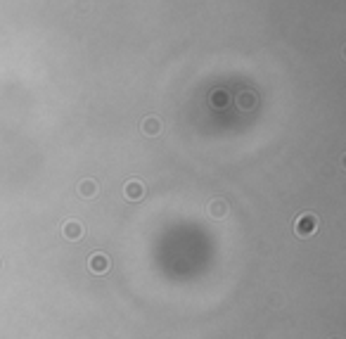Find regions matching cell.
Returning <instances> with one entry per match:
<instances>
[{
	"instance_id": "obj_1",
	"label": "cell",
	"mask_w": 346,
	"mask_h": 339,
	"mask_svg": "<svg viewBox=\"0 0 346 339\" xmlns=\"http://www.w3.org/2000/svg\"><path fill=\"white\" fill-rule=\"evenodd\" d=\"M315 230H318V216L315 214H301L294 221V233L299 235V237H311V235H315Z\"/></svg>"
},
{
	"instance_id": "obj_2",
	"label": "cell",
	"mask_w": 346,
	"mask_h": 339,
	"mask_svg": "<svg viewBox=\"0 0 346 339\" xmlns=\"http://www.w3.org/2000/svg\"><path fill=\"white\" fill-rule=\"evenodd\" d=\"M88 268L95 275H105V273H109V256L105 252H93L88 259Z\"/></svg>"
},
{
	"instance_id": "obj_3",
	"label": "cell",
	"mask_w": 346,
	"mask_h": 339,
	"mask_svg": "<svg viewBox=\"0 0 346 339\" xmlns=\"http://www.w3.org/2000/svg\"><path fill=\"white\" fill-rule=\"evenodd\" d=\"M62 235L69 242H76L86 235V228H83V223L81 221H64L62 223Z\"/></svg>"
},
{
	"instance_id": "obj_4",
	"label": "cell",
	"mask_w": 346,
	"mask_h": 339,
	"mask_svg": "<svg viewBox=\"0 0 346 339\" xmlns=\"http://www.w3.org/2000/svg\"><path fill=\"white\" fill-rule=\"evenodd\" d=\"M124 195L130 202H140V199L145 197V185H142L140 180H128L124 187Z\"/></svg>"
},
{
	"instance_id": "obj_5",
	"label": "cell",
	"mask_w": 346,
	"mask_h": 339,
	"mask_svg": "<svg viewBox=\"0 0 346 339\" xmlns=\"http://www.w3.org/2000/svg\"><path fill=\"white\" fill-rule=\"evenodd\" d=\"M79 195H81V197H86V199L95 197V195H98V183H95L93 178L81 180V183H79Z\"/></svg>"
},
{
	"instance_id": "obj_6",
	"label": "cell",
	"mask_w": 346,
	"mask_h": 339,
	"mask_svg": "<svg viewBox=\"0 0 346 339\" xmlns=\"http://www.w3.org/2000/svg\"><path fill=\"white\" fill-rule=\"evenodd\" d=\"M159 130H161V121L157 117H147L142 121V133L145 136H157Z\"/></svg>"
},
{
	"instance_id": "obj_7",
	"label": "cell",
	"mask_w": 346,
	"mask_h": 339,
	"mask_svg": "<svg viewBox=\"0 0 346 339\" xmlns=\"http://www.w3.org/2000/svg\"><path fill=\"white\" fill-rule=\"evenodd\" d=\"M209 214L214 216V218H225V214H228V204L223 202V199L211 202V204H209Z\"/></svg>"
},
{
	"instance_id": "obj_8",
	"label": "cell",
	"mask_w": 346,
	"mask_h": 339,
	"mask_svg": "<svg viewBox=\"0 0 346 339\" xmlns=\"http://www.w3.org/2000/svg\"><path fill=\"white\" fill-rule=\"evenodd\" d=\"M254 105V98H249V92H242L240 95V107L242 109H249Z\"/></svg>"
},
{
	"instance_id": "obj_9",
	"label": "cell",
	"mask_w": 346,
	"mask_h": 339,
	"mask_svg": "<svg viewBox=\"0 0 346 339\" xmlns=\"http://www.w3.org/2000/svg\"><path fill=\"white\" fill-rule=\"evenodd\" d=\"M332 339H341V337H332Z\"/></svg>"
}]
</instances>
